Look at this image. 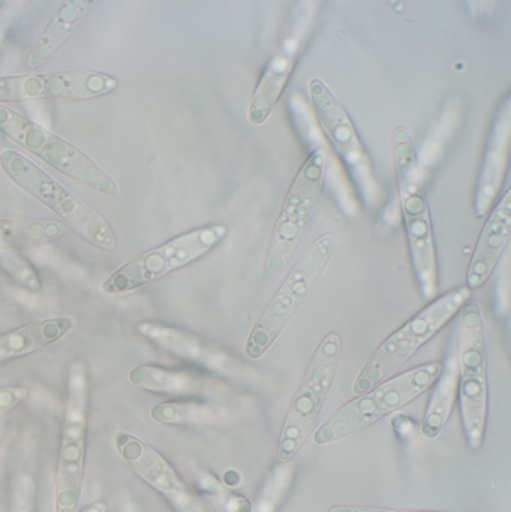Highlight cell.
Masks as SVG:
<instances>
[{
	"label": "cell",
	"mask_w": 511,
	"mask_h": 512,
	"mask_svg": "<svg viewBox=\"0 0 511 512\" xmlns=\"http://www.w3.org/2000/svg\"><path fill=\"white\" fill-rule=\"evenodd\" d=\"M392 159L414 276L422 297L432 300L438 292V264L431 212L416 144L402 126L392 134Z\"/></svg>",
	"instance_id": "obj_1"
},
{
	"label": "cell",
	"mask_w": 511,
	"mask_h": 512,
	"mask_svg": "<svg viewBox=\"0 0 511 512\" xmlns=\"http://www.w3.org/2000/svg\"><path fill=\"white\" fill-rule=\"evenodd\" d=\"M443 370L440 361L422 364L393 376L368 393L336 409L314 433L317 445H330L362 432L380 418L393 414L422 396L437 381Z\"/></svg>",
	"instance_id": "obj_2"
},
{
	"label": "cell",
	"mask_w": 511,
	"mask_h": 512,
	"mask_svg": "<svg viewBox=\"0 0 511 512\" xmlns=\"http://www.w3.org/2000/svg\"><path fill=\"white\" fill-rule=\"evenodd\" d=\"M338 248L335 233H324L297 259L272 300L264 307L245 343V354L260 360L284 333L303 301L308 297Z\"/></svg>",
	"instance_id": "obj_3"
},
{
	"label": "cell",
	"mask_w": 511,
	"mask_h": 512,
	"mask_svg": "<svg viewBox=\"0 0 511 512\" xmlns=\"http://www.w3.org/2000/svg\"><path fill=\"white\" fill-rule=\"evenodd\" d=\"M324 177L326 155L323 150L315 149L294 177L270 234L261 276L264 288H272L293 264L323 192Z\"/></svg>",
	"instance_id": "obj_4"
},
{
	"label": "cell",
	"mask_w": 511,
	"mask_h": 512,
	"mask_svg": "<svg viewBox=\"0 0 511 512\" xmlns=\"http://www.w3.org/2000/svg\"><path fill=\"white\" fill-rule=\"evenodd\" d=\"M471 298L467 286H459L440 295L420 310L410 321L390 334L366 361L357 375L353 391L357 396L368 393L381 382L389 379L399 367L404 366L435 334L440 333Z\"/></svg>",
	"instance_id": "obj_5"
},
{
	"label": "cell",
	"mask_w": 511,
	"mask_h": 512,
	"mask_svg": "<svg viewBox=\"0 0 511 512\" xmlns=\"http://www.w3.org/2000/svg\"><path fill=\"white\" fill-rule=\"evenodd\" d=\"M458 324V399L462 426L468 447L479 451L485 442L488 424V355L482 307L468 300L459 310Z\"/></svg>",
	"instance_id": "obj_6"
},
{
	"label": "cell",
	"mask_w": 511,
	"mask_h": 512,
	"mask_svg": "<svg viewBox=\"0 0 511 512\" xmlns=\"http://www.w3.org/2000/svg\"><path fill=\"white\" fill-rule=\"evenodd\" d=\"M341 352V336L332 331L326 334L312 354L279 433V463L293 462L312 429L317 426L335 385Z\"/></svg>",
	"instance_id": "obj_7"
},
{
	"label": "cell",
	"mask_w": 511,
	"mask_h": 512,
	"mask_svg": "<svg viewBox=\"0 0 511 512\" xmlns=\"http://www.w3.org/2000/svg\"><path fill=\"white\" fill-rule=\"evenodd\" d=\"M87 424L89 373L83 363H74L68 372V396L54 483V512H78L84 484Z\"/></svg>",
	"instance_id": "obj_8"
},
{
	"label": "cell",
	"mask_w": 511,
	"mask_h": 512,
	"mask_svg": "<svg viewBox=\"0 0 511 512\" xmlns=\"http://www.w3.org/2000/svg\"><path fill=\"white\" fill-rule=\"evenodd\" d=\"M0 164L18 186L53 209L81 239L104 251L111 252L116 249L113 231L102 216L71 194L68 189L63 188L41 168L36 167L32 161L14 150H5L0 155Z\"/></svg>",
	"instance_id": "obj_9"
},
{
	"label": "cell",
	"mask_w": 511,
	"mask_h": 512,
	"mask_svg": "<svg viewBox=\"0 0 511 512\" xmlns=\"http://www.w3.org/2000/svg\"><path fill=\"white\" fill-rule=\"evenodd\" d=\"M0 132L77 182L108 197H116L119 192L116 182L86 153L2 104Z\"/></svg>",
	"instance_id": "obj_10"
},
{
	"label": "cell",
	"mask_w": 511,
	"mask_h": 512,
	"mask_svg": "<svg viewBox=\"0 0 511 512\" xmlns=\"http://www.w3.org/2000/svg\"><path fill=\"white\" fill-rule=\"evenodd\" d=\"M227 236L228 228L222 224L207 225L189 231L159 248L135 256L119 270L114 271L105 280L102 289L107 294L134 291L167 276L171 271L179 270L203 258L216 246L221 245Z\"/></svg>",
	"instance_id": "obj_11"
},
{
	"label": "cell",
	"mask_w": 511,
	"mask_h": 512,
	"mask_svg": "<svg viewBox=\"0 0 511 512\" xmlns=\"http://www.w3.org/2000/svg\"><path fill=\"white\" fill-rule=\"evenodd\" d=\"M309 98L318 123L359 188L363 200L366 204L377 206L380 203L381 186L372 170L368 152L351 122L350 114L321 78H312L309 81Z\"/></svg>",
	"instance_id": "obj_12"
},
{
	"label": "cell",
	"mask_w": 511,
	"mask_h": 512,
	"mask_svg": "<svg viewBox=\"0 0 511 512\" xmlns=\"http://www.w3.org/2000/svg\"><path fill=\"white\" fill-rule=\"evenodd\" d=\"M137 331L159 348L201 367L216 378L230 379L243 385H257L261 381L260 373L240 358L188 331L150 321L137 324Z\"/></svg>",
	"instance_id": "obj_13"
},
{
	"label": "cell",
	"mask_w": 511,
	"mask_h": 512,
	"mask_svg": "<svg viewBox=\"0 0 511 512\" xmlns=\"http://www.w3.org/2000/svg\"><path fill=\"white\" fill-rule=\"evenodd\" d=\"M117 89L116 78L90 71L0 77V104L27 101H86Z\"/></svg>",
	"instance_id": "obj_14"
},
{
	"label": "cell",
	"mask_w": 511,
	"mask_h": 512,
	"mask_svg": "<svg viewBox=\"0 0 511 512\" xmlns=\"http://www.w3.org/2000/svg\"><path fill=\"white\" fill-rule=\"evenodd\" d=\"M114 445L129 469L167 499L176 512H212L155 448L128 432L117 433Z\"/></svg>",
	"instance_id": "obj_15"
},
{
	"label": "cell",
	"mask_w": 511,
	"mask_h": 512,
	"mask_svg": "<svg viewBox=\"0 0 511 512\" xmlns=\"http://www.w3.org/2000/svg\"><path fill=\"white\" fill-rule=\"evenodd\" d=\"M511 132V99L507 96L495 117L494 126L485 147L479 180H477L476 197H474V216L485 218L497 201L503 188L504 174L509 161Z\"/></svg>",
	"instance_id": "obj_16"
},
{
	"label": "cell",
	"mask_w": 511,
	"mask_h": 512,
	"mask_svg": "<svg viewBox=\"0 0 511 512\" xmlns=\"http://www.w3.org/2000/svg\"><path fill=\"white\" fill-rule=\"evenodd\" d=\"M134 387L150 393L176 397H207L221 400L231 394V385L216 376L194 370H171L159 366H140L128 373Z\"/></svg>",
	"instance_id": "obj_17"
},
{
	"label": "cell",
	"mask_w": 511,
	"mask_h": 512,
	"mask_svg": "<svg viewBox=\"0 0 511 512\" xmlns=\"http://www.w3.org/2000/svg\"><path fill=\"white\" fill-rule=\"evenodd\" d=\"M511 234V189L498 201L489 215L479 242L471 256L467 271V288L470 291L482 288L500 264Z\"/></svg>",
	"instance_id": "obj_18"
},
{
	"label": "cell",
	"mask_w": 511,
	"mask_h": 512,
	"mask_svg": "<svg viewBox=\"0 0 511 512\" xmlns=\"http://www.w3.org/2000/svg\"><path fill=\"white\" fill-rule=\"evenodd\" d=\"M297 50L299 39L293 36L284 42L281 51L270 60L249 104L248 119L252 125H263L275 110L296 65Z\"/></svg>",
	"instance_id": "obj_19"
},
{
	"label": "cell",
	"mask_w": 511,
	"mask_h": 512,
	"mask_svg": "<svg viewBox=\"0 0 511 512\" xmlns=\"http://www.w3.org/2000/svg\"><path fill=\"white\" fill-rule=\"evenodd\" d=\"M95 5L96 3L90 2V0H71V2L63 3L62 8L54 14L50 23L45 27L35 50L27 59V68H39V66L45 65L54 54L59 53L80 30L84 18Z\"/></svg>",
	"instance_id": "obj_20"
},
{
	"label": "cell",
	"mask_w": 511,
	"mask_h": 512,
	"mask_svg": "<svg viewBox=\"0 0 511 512\" xmlns=\"http://www.w3.org/2000/svg\"><path fill=\"white\" fill-rule=\"evenodd\" d=\"M150 417L165 426L218 427L233 423V411L219 400H173L153 406Z\"/></svg>",
	"instance_id": "obj_21"
},
{
	"label": "cell",
	"mask_w": 511,
	"mask_h": 512,
	"mask_svg": "<svg viewBox=\"0 0 511 512\" xmlns=\"http://www.w3.org/2000/svg\"><path fill=\"white\" fill-rule=\"evenodd\" d=\"M74 322L69 318H48L30 322L0 336V361L32 354L62 339Z\"/></svg>",
	"instance_id": "obj_22"
},
{
	"label": "cell",
	"mask_w": 511,
	"mask_h": 512,
	"mask_svg": "<svg viewBox=\"0 0 511 512\" xmlns=\"http://www.w3.org/2000/svg\"><path fill=\"white\" fill-rule=\"evenodd\" d=\"M458 382V358L453 357L443 366L440 376L432 385L434 390L422 421L423 438L434 441L446 429L458 397Z\"/></svg>",
	"instance_id": "obj_23"
},
{
	"label": "cell",
	"mask_w": 511,
	"mask_h": 512,
	"mask_svg": "<svg viewBox=\"0 0 511 512\" xmlns=\"http://www.w3.org/2000/svg\"><path fill=\"white\" fill-rule=\"evenodd\" d=\"M65 231L62 222L42 219H0V251L44 245L60 239Z\"/></svg>",
	"instance_id": "obj_24"
},
{
	"label": "cell",
	"mask_w": 511,
	"mask_h": 512,
	"mask_svg": "<svg viewBox=\"0 0 511 512\" xmlns=\"http://www.w3.org/2000/svg\"><path fill=\"white\" fill-rule=\"evenodd\" d=\"M296 478L293 462L278 463L270 472L249 512H279L287 501Z\"/></svg>",
	"instance_id": "obj_25"
},
{
	"label": "cell",
	"mask_w": 511,
	"mask_h": 512,
	"mask_svg": "<svg viewBox=\"0 0 511 512\" xmlns=\"http://www.w3.org/2000/svg\"><path fill=\"white\" fill-rule=\"evenodd\" d=\"M198 487L209 502V510L216 512H249L252 502L245 496L228 489L222 481L210 472L198 475Z\"/></svg>",
	"instance_id": "obj_26"
},
{
	"label": "cell",
	"mask_w": 511,
	"mask_h": 512,
	"mask_svg": "<svg viewBox=\"0 0 511 512\" xmlns=\"http://www.w3.org/2000/svg\"><path fill=\"white\" fill-rule=\"evenodd\" d=\"M36 483L32 475L23 474L15 480L11 512H35Z\"/></svg>",
	"instance_id": "obj_27"
},
{
	"label": "cell",
	"mask_w": 511,
	"mask_h": 512,
	"mask_svg": "<svg viewBox=\"0 0 511 512\" xmlns=\"http://www.w3.org/2000/svg\"><path fill=\"white\" fill-rule=\"evenodd\" d=\"M29 397V388L23 385H6L0 387V417Z\"/></svg>",
	"instance_id": "obj_28"
},
{
	"label": "cell",
	"mask_w": 511,
	"mask_h": 512,
	"mask_svg": "<svg viewBox=\"0 0 511 512\" xmlns=\"http://www.w3.org/2000/svg\"><path fill=\"white\" fill-rule=\"evenodd\" d=\"M327 512H437V511H401L389 510V508L365 507V505H336Z\"/></svg>",
	"instance_id": "obj_29"
},
{
	"label": "cell",
	"mask_w": 511,
	"mask_h": 512,
	"mask_svg": "<svg viewBox=\"0 0 511 512\" xmlns=\"http://www.w3.org/2000/svg\"><path fill=\"white\" fill-rule=\"evenodd\" d=\"M108 505L105 501H96L93 504L87 505L86 508L78 512H107Z\"/></svg>",
	"instance_id": "obj_30"
},
{
	"label": "cell",
	"mask_w": 511,
	"mask_h": 512,
	"mask_svg": "<svg viewBox=\"0 0 511 512\" xmlns=\"http://www.w3.org/2000/svg\"><path fill=\"white\" fill-rule=\"evenodd\" d=\"M0 6H2V2H0Z\"/></svg>",
	"instance_id": "obj_31"
}]
</instances>
